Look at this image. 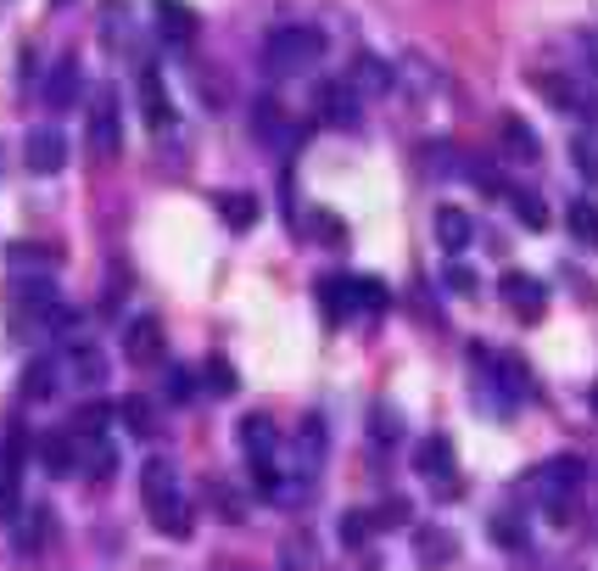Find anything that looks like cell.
I'll return each mask as SVG.
<instances>
[{
    "label": "cell",
    "instance_id": "6da1fadb",
    "mask_svg": "<svg viewBox=\"0 0 598 571\" xmlns=\"http://www.w3.org/2000/svg\"><path fill=\"white\" fill-rule=\"evenodd\" d=\"M324 56V34L319 29H308V23H286V29H275L269 40H264V62H269V73H308L313 62Z\"/></svg>",
    "mask_w": 598,
    "mask_h": 571
},
{
    "label": "cell",
    "instance_id": "7a4b0ae2",
    "mask_svg": "<svg viewBox=\"0 0 598 571\" xmlns=\"http://www.w3.org/2000/svg\"><path fill=\"white\" fill-rule=\"evenodd\" d=\"M414 465L431 476L437 494H459V470H453V443L448 437H425L419 454H414Z\"/></svg>",
    "mask_w": 598,
    "mask_h": 571
},
{
    "label": "cell",
    "instance_id": "3957f363",
    "mask_svg": "<svg viewBox=\"0 0 598 571\" xmlns=\"http://www.w3.org/2000/svg\"><path fill=\"white\" fill-rule=\"evenodd\" d=\"M90 151H96V157H118V151H124V129H118V102H113V91H102L96 107H90Z\"/></svg>",
    "mask_w": 598,
    "mask_h": 571
},
{
    "label": "cell",
    "instance_id": "277c9868",
    "mask_svg": "<svg viewBox=\"0 0 598 571\" xmlns=\"http://www.w3.org/2000/svg\"><path fill=\"white\" fill-rule=\"evenodd\" d=\"M23 162L34 175H62V162H67V140H62V129H29V140H23Z\"/></svg>",
    "mask_w": 598,
    "mask_h": 571
},
{
    "label": "cell",
    "instance_id": "5b68a950",
    "mask_svg": "<svg viewBox=\"0 0 598 571\" xmlns=\"http://www.w3.org/2000/svg\"><path fill=\"white\" fill-rule=\"evenodd\" d=\"M151 12H157V34L168 45H191L202 34V23H196V12L185 7V0H151Z\"/></svg>",
    "mask_w": 598,
    "mask_h": 571
},
{
    "label": "cell",
    "instance_id": "8992f818",
    "mask_svg": "<svg viewBox=\"0 0 598 571\" xmlns=\"http://www.w3.org/2000/svg\"><path fill=\"white\" fill-rule=\"evenodd\" d=\"M503 303L515 308L521 319H543V308H548V286L537 281V275H503Z\"/></svg>",
    "mask_w": 598,
    "mask_h": 571
},
{
    "label": "cell",
    "instance_id": "52a82bcc",
    "mask_svg": "<svg viewBox=\"0 0 598 571\" xmlns=\"http://www.w3.org/2000/svg\"><path fill=\"white\" fill-rule=\"evenodd\" d=\"M140 113H146L151 129H168V124H174V96H168V85H162L157 67H140Z\"/></svg>",
    "mask_w": 598,
    "mask_h": 571
},
{
    "label": "cell",
    "instance_id": "ba28073f",
    "mask_svg": "<svg viewBox=\"0 0 598 571\" xmlns=\"http://www.w3.org/2000/svg\"><path fill=\"white\" fill-rule=\"evenodd\" d=\"M124 359L129 364H157L162 359V325L151 314H140L129 331H124Z\"/></svg>",
    "mask_w": 598,
    "mask_h": 571
},
{
    "label": "cell",
    "instance_id": "9c48e42d",
    "mask_svg": "<svg viewBox=\"0 0 598 571\" xmlns=\"http://www.w3.org/2000/svg\"><path fill=\"white\" fill-rule=\"evenodd\" d=\"M576 487H581V459L570 454V459H548L543 470H537V494L554 505V499H570L576 494Z\"/></svg>",
    "mask_w": 598,
    "mask_h": 571
},
{
    "label": "cell",
    "instance_id": "30bf717a",
    "mask_svg": "<svg viewBox=\"0 0 598 571\" xmlns=\"http://www.w3.org/2000/svg\"><path fill=\"white\" fill-rule=\"evenodd\" d=\"M431 230H437V241H442V253H464L470 241H476V219H470L464 208H437Z\"/></svg>",
    "mask_w": 598,
    "mask_h": 571
},
{
    "label": "cell",
    "instance_id": "8fae6325",
    "mask_svg": "<svg viewBox=\"0 0 598 571\" xmlns=\"http://www.w3.org/2000/svg\"><path fill=\"white\" fill-rule=\"evenodd\" d=\"M241 448H246L252 465H258V459H275V448H280L275 421H269V415H246V421H241Z\"/></svg>",
    "mask_w": 598,
    "mask_h": 571
},
{
    "label": "cell",
    "instance_id": "7c38bea8",
    "mask_svg": "<svg viewBox=\"0 0 598 571\" xmlns=\"http://www.w3.org/2000/svg\"><path fill=\"white\" fill-rule=\"evenodd\" d=\"M140 494H146V505H151V510L174 499V465H168L162 454H151V459L140 465Z\"/></svg>",
    "mask_w": 598,
    "mask_h": 571
},
{
    "label": "cell",
    "instance_id": "4fadbf2b",
    "mask_svg": "<svg viewBox=\"0 0 598 571\" xmlns=\"http://www.w3.org/2000/svg\"><path fill=\"white\" fill-rule=\"evenodd\" d=\"M319 303H324L330 325H341V319H348V314H359V281H341V275L319 281Z\"/></svg>",
    "mask_w": 598,
    "mask_h": 571
},
{
    "label": "cell",
    "instance_id": "5bb4252c",
    "mask_svg": "<svg viewBox=\"0 0 598 571\" xmlns=\"http://www.w3.org/2000/svg\"><path fill=\"white\" fill-rule=\"evenodd\" d=\"M78 465H84V476H90V482H107L113 465H118V454H113V443L102 432H90V437H78Z\"/></svg>",
    "mask_w": 598,
    "mask_h": 571
},
{
    "label": "cell",
    "instance_id": "9a60e30c",
    "mask_svg": "<svg viewBox=\"0 0 598 571\" xmlns=\"http://www.w3.org/2000/svg\"><path fill=\"white\" fill-rule=\"evenodd\" d=\"M218 202V219L229 224V230H252V224H258V197H246V191H224V197H213Z\"/></svg>",
    "mask_w": 598,
    "mask_h": 571
},
{
    "label": "cell",
    "instance_id": "2e32d148",
    "mask_svg": "<svg viewBox=\"0 0 598 571\" xmlns=\"http://www.w3.org/2000/svg\"><path fill=\"white\" fill-rule=\"evenodd\" d=\"M319 107L330 124H359V91L353 85H324L319 91Z\"/></svg>",
    "mask_w": 598,
    "mask_h": 571
},
{
    "label": "cell",
    "instance_id": "e0dca14e",
    "mask_svg": "<svg viewBox=\"0 0 598 571\" xmlns=\"http://www.w3.org/2000/svg\"><path fill=\"white\" fill-rule=\"evenodd\" d=\"M73 96H78V62L67 56V62H56V73H51V85H45V102H51L56 113H67V107H73Z\"/></svg>",
    "mask_w": 598,
    "mask_h": 571
},
{
    "label": "cell",
    "instance_id": "ac0fdd59",
    "mask_svg": "<svg viewBox=\"0 0 598 571\" xmlns=\"http://www.w3.org/2000/svg\"><path fill=\"white\" fill-rule=\"evenodd\" d=\"M40 459H45L51 476H73V465H78V443H73V437H40Z\"/></svg>",
    "mask_w": 598,
    "mask_h": 571
},
{
    "label": "cell",
    "instance_id": "d6986e66",
    "mask_svg": "<svg viewBox=\"0 0 598 571\" xmlns=\"http://www.w3.org/2000/svg\"><path fill=\"white\" fill-rule=\"evenodd\" d=\"M565 224H570V235L581 241V247H592V253H598V208H592V202H570Z\"/></svg>",
    "mask_w": 598,
    "mask_h": 571
},
{
    "label": "cell",
    "instance_id": "ffe728a7",
    "mask_svg": "<svg viewBox=\"0 0 598 571\" xmlns=\"http://www.w3.org/2000/svg\"><path fill=\"white\" fill-rule=\"evenodd\" d=\"M51 538V510L45 505H29V516L18 521V549H40Z\"/></svg>",
    "mask_w": 598,
    "mask_h": 571
},
{
    "label": "cell",
    "instance_id": "44dd1931",
    "mask_svg": "<svg viewBox=\"0 0 598 571\" xmlns=\"http://www.w3.org/2000/svg\"><path fill=\"white\" fill-rule=\"evenodd\" d=\"M503 146H509V157H521V162L537 157V135L526 129V118H503Z\"/></svg>",
    "mask_w": 598,
    "mask_h": 571
},
{
    "label": "cell",
    "instance_id": "7402d4cb",
    "mask_svg": "<svg viewBox=\"0 0 598 571\" xmlns=\"http://www.w3.org/2000/svg\"><path fill=\"white\" fill-rule=\"evenodd\" d=\"M151 521H157V532H168V538H191V516H185L180 494L168 499V505H157V510H151Z\"/></svg>",
    "mask_w": 598,
    "mask_h": 571
},
{
    "label": "cell",
    "instance_id": "603a6c76",
    "mask_svg": "<svg viewBox=\"0 0 598 571\" xmlns=\"http://www.w3.org/2000/svg\"><path fill=\"white\" fill-rule=\"evenodd\" d=\"M118 421L129 426V437H151V432H157L151 403H146V398H124V403H118Z\"/></svg>",
    "mask_w": 598,
    "mask_h": 571
},
{
    "label": "cell",
    "instance_id": "cb8c5ba5",
    "mask_svg": "<svg viewBox=\"0 0 598 571\" xmlns=\"http://www.w3.org/2000/svg\"><path fill=\"white\" fill-rule=\"evenodd\" d=\"M353 85H359V91H386V85H392V67L375 62V56H359V62H353Z\"/></svg>",
    "mask_w": 598,
    "mask_h": 571
},
{
    "label": "cell",
    "instance_id": "d4e9b609",
    "mask_svg": "<svg viewBox=\"0 0 598 571\" xmlns=\"http://www.w3.org/2000/svg\"><path fill=\"white\" fill-rule=\"evenodd\" d=\"M51 392H56V364H45V359L29 364L23 370V398H51Z\"/></svg>",
    "mask_w": 598,
    "mask_h": 571
},
{
    "label": "cell",
    "instance_id": "484cf974",
    "mask_svg": "<svg viewBox=\"0 0 598 571\" xmlns=\"http://www.w3.org/2000/svg\"><path fill=\"white\" fill-rule=\"evenodd\" d=\"M73 370H78V381H84V387H96V381L107 376V359H102L96 348H73Z\"/></svg>",
    "mask_w": 598,
    "mask_h": 571
},
{
    "label": "cell",
    "instance_id": "4316f807",
    "mask_svg": "<svg viewBox=\"0 0 598 571\" xmlns=\"http://www.w3.org/2000/svg\"><path fill=\"white\" fill-rule=\"evenodd\" d=\"M370 532H375V516H364V510H353L348 521H341V543H348V549L370 543Z\"/></svg>",
    "mask_w": 598,
    "mask_h": 571
},
{
    "label": "cell",
    "instance_id": "83f0119b",
    "mask_svg": "<svg viewBox=\"0 0 598 571\" xmlns=\"http://www.w3.org/2000/svg\"><path fill=\"white\" fill-rule=\"evenodd\" d=\"M359 308H364V314H381V308H386V286L364 275V281H359Z\"/></svg>",
    "mask_w": 598,
    "mask_h": 571
},
{
    "label": "cell",
    "instance_id": "f1b7e54d",
    "mask_svg": "<svg viewBox=\"0 0 598 571\" xmlns=\"http://www.w3.org/2000/svg\"><path fill=\"white\" fill-rule=\"evenodd\" d=\"M515 213H521V224H532V230L548 224V208H543L537 197H515Z\"/></svg>",
    "mask_w": 598,
    "mask_h": 571
},
{
    "label": "cell",
    "instance_id": "f546056e",
    "mask_svg": "<svg viewBox=\"0 0 598 571\" xmlns=\"http://www.w3.org/2000/svg\"><path fill=\"white\" fill-rule=\"evenodd\" d=\"M207 387H213V392H235V370H229V359H207Z\"/></svg>",
    "mask_w": 598,
    "mask_h": 571
},
{
    "label": "cell",
    "instance_id": "4dcf8cb0",
    "mask_svg": "<svg viewBox=\"0 0 598 571\" xmlns=\"http://www.w3.org/2000/svg\"><path fill=\"white\" fill-rule=\"evenodd\" d=\"M570 151H576V169H581L587 180H598V140H576Z\"/></svg>",
    "mask_w": 598,
    "mask_h": 571
},
{
    "label": "cell",
    "instance_id": "1f68e13d",
    "mask_svg": "<svg viewBox=\"0 0 598 571\" xmlns=\"http://www.w3.org/2000/svg\"><path fill=\"white\" fill-rule=\"evenodd\" d=\"M403 521H408V505H403V499L381 505V516H375V527H403Z\"/></svg>",
    "mask_w": 598,
    "mask_h": 571
},
{
    "label": "cell",
    "instance_id": "d6a6232c",
    "mask_svg": "<svg viewBox=\"0 0 598 571\" xmlns=\"http://www.w3.org/2000/svg\"><path fill=\"white\" fill-rule=\"evenodd\" d=\"M419 549H425V560H448V554H442V549H448V538H442V532H425V538H419Z\"/></svg>",
    "mask_w": 598,
    "mask_h": 571
},
{
    "label": "cell",
    "instance_id": "836d02e7",
    "mask_svg": "<svg viewBox=\"0 0 598 571\" xmlns=\"http://www.w3.org/2000/svg\"><path fill=\"white\" fill-rule=\"evenodd\" d=\"M168 392H174V398H191V370H168Z\"/></svg>",
    "mask_w": 598,
    "mask_h": 571
},
{
    "label": "cell",
    "instance_id": "e575fe53",
    "mask_svg": "<svg viewBox=\"0 0 598 571\" xmlns=\"http://www.w3.org/2000/svg\"><path fill=\"white\" fill-rule=\"evenodd\" d=\"M51 7H67V0H51Z\"/></svg>",
    "mask_w": 598,
    "mask_h": 571
},
{
    "label": "cell",
    "instance_id": "d590c367",
    "mask_svg": "<svg viewBox=\"0 0 598 571\" xmlns=\"http://www.w3.org/2000/svg\"><path fill=\"white\" fill-rule=\"evenodd\" d=\"M592 403H598V387H592Z\"/></svg>",
    "mask_w": 598,
    "mask_h": 571
}]
</instances>
